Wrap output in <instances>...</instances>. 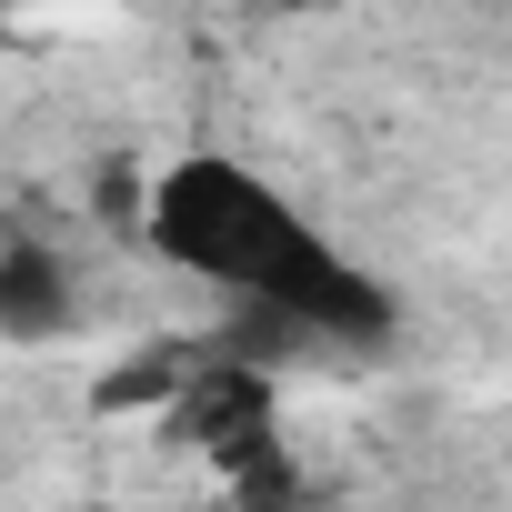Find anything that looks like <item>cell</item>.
<instances>
[{"label": "cell", "mask_w": 512, "mask_h": 512, "mask_svg": "<svg viewBox=\"0 0 512 512\" xmlns=\"http://www.w3.org/2000/svg\"><path fill=\"white\" fill-rule=\"evenodd\" d=\"M161 422H171L191 452H211V472H231L251 442H272V432H282V422H272V362H262V352H231V342L201 352Z\"/></svg>", "instance_id": "cell-2"}, {"label": "cell", "mask_w": 512, "mask_h": 512, "mask_svg": "<svg viewBox=\"0 0 512 512\" xmlns=\"http://www.w3.org/2000/svg\"><path fill=\"white\" fill-rule=\"evenodd\" d=\"M191 342H151V352H131V362H111L101 382H91V402L101 412H171V392L191 382Z\"/></svg>", "instance_id": "cell-4"}, {"label": "cell", "mask_w": 512, "mask_h": 512, "mask_svg": "<svg viewBox=\"0 0 512 512\" xmlns=\"http://www.w3.org/2000/svg\"><path fill=\"white\" fill-rule=\"evenodd\" d=\"M91 211H101L111 231H151V171H141V161H101V191H91Z\"/></svg>", "instance_id": "cell-5"}, {"label": "cell", "mask_w": 512, "mask_h": 512, "mask_svg": "<svg viewBox=\"0 0 512 512\" xmlns=\"http://www.w3.org/2000/svg\"><path fill=\"white\" fill-rule=\"evenodd\" d=\"M0 231H11V221H0Z\"/></svg>", "instance_id": "cell-7"}, {"label": "cell", "mask_w": 512, "mask_h": 512, "mask_svg": "<svg viewBox=\"0 0 512 512\" xmlns=\"http://www.w3.org/2000/svg\"><path fill=\"white\" fill-rule=\"evenodd\" d=\"M71 322H81V292L61 272V251L0 231V342H61Z\"/></svg>", "instance_id": "cell-3"}, {"label": "cell", "mask_w": 512, "mask_h": 512, "mask_svg": "<svg viewBox=\"0 0 512 512\" xmlns=\"http://www.w3.org/2000/svg\"><path fill=\"white\" fill-rule=\"evenodd\" d=\"M161 262L221 282L231 302H262L282 312L302 342H382L392 332V302L372 272H352L342 251L262 181L221 151H191L151 181V231H141Z\"/></svg>", "instance_id": "cell-1"}, {"label": "cell", "mask_w": 512, "mask_h": 512, "mask_svg": "<svg viewBox=\"0 0 512 512\" xmlns=\"http://www.w3.org/2000/svg\"><path fill=\"white\" fill-rule=\"evenodd\" d=\"M0 41H11V0H0Z\"/></svg>", "instance_id": "cell-6"}]
</instances>
